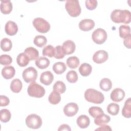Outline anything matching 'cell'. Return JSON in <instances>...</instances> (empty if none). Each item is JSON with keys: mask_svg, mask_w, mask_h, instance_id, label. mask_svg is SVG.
<instances>
[{"mask_svg": "<svg viewBox=\"0 0 131 131\" xmlns=\"http://www.w3.org/2000/svg\"><path fill=\"white\" fill-rule=\"evenodd\" d=\"M55 52V48L50 45L45 46L42 49V55L43 56H47L49 57H54Z\"/></svg>", "mask_w": 131, "mask_h": 131, "instance_id": "obj_32", "label": "cell"}, {"mask_svg": "<svg viewBox=\"0 0 131 131\" xmlns=\"http://www.w3.org/2000/svg\"><path fill=\"white\" fill-rule=\"evenodd\" d=\"M92 71V66L88 63H83L79 68V72L82 76H88L90 75Z\"/></svg>", "mask_w": 131, "mask_h": 131, "instance_id": "obj_25", "label": "cell"}, {"mask_svg": "<svg viewBox=\"0 0 131 131\" xmlns=\"http://www.w3.org/2000/svg\"><path fill=\"white\" fill-rule=\"evenodd\" d=\"M67 80L70 83H75L78 80V75L76 71L74 70L70 71L66 75Z\"/></svg>", "mask_w": 131, "mask_h": 131, "instance_id": "obj_38", "label": "cell"}, {"mask_svg": "<svg viewBox=\"0 0 131 131\" xmlns=\"http://www.w3.org/2000/svg\"><path fill=\"white\" fill-rule=\"evenodd\" d=\"M42 119L38 115L33 114L28 115L26 119L27 126L32 129H38L42 125Z\"/></svg>", "mask_w": 131, "mask_h": 131, "instance_id": "obj_6", "label": "cell"}, {"mask_svg": "<svg viewBox=\"0 0 131 131\" xmlns=\"http://www.w3.org/2000/svg\"><path fill=\"white\" fill-rule=\"evenodd\" d=\"M33 42L35 45L41 48L46 45L47 39L43 35H37L34 37Z\"/></svg>", "mask_w": 131, "mask_h": 131, "instance_id": "obj_33", "label": "cell"}, {"mask_svg": "<svg viewBox=\"0 0 131 131\" xmlns=\"http://www.w3.org/2000/svg\"><path fill=\"white\" fill-rule=\"evenodd\" d=\"M13 6L10 1H2L1 3V11L3 14H9L12 10Z\"/></svg>", "mask_w": 131, "mask_h": 131, "instance_id": "obj_19", "label": "cell"}, {"mask_svg": "<svg viewBox=\"0 0 131 131\" xmlns=\"http://www.w3.org/2000/svg\"><path fill=\"white\" fill-rule=\"evenodd\" d=\"M78 126L81 128H85L89 126L90 123V118L88 116L82 115L79 116L76 120Z\"/></svg>", "mask_w": 131, "mask_h": 131, "instance_id": "obj_17", "label": "cell"}, {"mask_svg": "<svg viewBox=\"0 0 131 131\" xmlns=\"http://www.w3.org/2000/svg\"><path fill=\"white\" fill-rule=\"evenodd\" d=\"M79 110L78 105L74 102L69 103L63 108L64 114L68 117H73L78 112Z\"/></svg>", "mask_w": 131, "mask_h": 131, "instance_id": "obj_10", "label": "cell"}, {"mask_svg": "<svg viewBox=\"0 0 131 131\" xmlns=\"http://www.w3.org/2000/svg\"><path fill=\"white\" fill-rule=\"evenodd\" d=\"M52 69L56 74H61L66 71L67 66L64 62H57L53 64Z\"/></svg>", "mask_w": 131, "mask_h": 131, "instance_id": "obj_26", "label": "cell"}, {"mask_svg": "<svg viewBox=\"0 0 131 131\" xmlns=\"http://www.w3.org/2000/svg\"><path fill=\"white\" fill-rule=\"evenodd\" d=\"M131 14L128 10L116 9L113 10L111 14L112 20L115 23H124L128 24L130 22Z\"/></svg>", "mask_w": 131, "mask_h": 131, "instance_id": "obj_1", "label": "cell"}, {"mask_svg": "<svg viewBox=\"0 0 131 131\" xmlns=\"http://www.w3.org/2000/svg\"><path fill=\"white\" fill-rule=\"evenodd\" d=\"M11 117L10 112L7 109H2L0 112V120L2 122L6 123L8 122Z\"/></svg>", "mask_w": 131, "mask_h": 131, "instance_id": "obj_35", "label": "cell"}, {"mask_svg": "<svg viewBox=\"0 0 131 131\" xmlns=\"http://www.w3.org/2000/svg\"><path fill=\"white\" fill-rule=\"evenodd\" d=\"M12 47V43L11 40L8 38H4L1 41V49L5 52L9 51Z\"/></svg>", "mask_w": 131, "mask_h": 131, "instance_id": "obj_30", "label": "cell"}, {"mask_svg": "<svg viewBox=\"0 0 131 131\" xmlns=\"http://www.w3.org/2000/svg\"><path fill=\"white\" fill-rule=\"evenodd\" d=\"M23 84L21 81L18 78H15L12 80L10 84L11 90L15 93H18L20 92L22 89Z\"/></svg>", "mask_w": 131, "mask_h": 131, "instance_id": "obj_24", "label": "cell"}, {"mask_svg": "<svg viewBox=\"0 0 131 131\" xmlns=\"http://www.w3.org/2000/svg\"><path fill=\"white\" fill-rule=\"evenodd\" d=\"M24 53L28 56L30 60H36L39 57L38 51L32 47L27 48L25 50Z\"/></svg>", "mask_w": 131, "mask_h": 131, "instance_id": "obj_18", "label": "cell"}, {"mask_svg": "<svg viewBox=\"0 0 131 131\" xmlns=\"http://www.w3.org/2000/svg\"><path fill=\"white\" fill-rule=\"evenodd\" d=\"M119 105L115 103H110L107 107V111L108 114L113 115H117L119 112Z\"/></svg>", "mask_w": 131, "mask_h": 131, "instance_id": "obj_34", "label": "cell"}, {"mask_svg": "<svg viewBox=\"0 0 131 131\" xmlns=\"http://www.w3.org/2000/svg\"><path fill=\"white\" fill-rule=\"evenodd\" d=\"M5 31L8 35H14L18 31V26L15 22L9 20L7 21L5 25Z\"/></svg>", "mask_w": 131, "mask_h": 131, "instance_id": "obj_13", "label": "cell"}, {"mask_svg": "<svg viewBox=\"0 0 131 131\" xmlns=\"http://www.w3.org/2000/svg\"><path fill=\"white\" fill-rule=\"evenodd\" d=\"M89 114L93 118H96L102 113H103V111L100 107L92 106L89 109Z\"/></svg>", "mask_w": 131, "mask_h": 131, "instance_id": "obj_37", "label": "cell"}, {"mask_svg": "<svg viewBox=\"0 0 131 131\" xmlns=\"http://www.w3.org/2000/svg\"><path fill=\"white\" fill-rule=\"evenodd\" d=\"M79 63V59L76 56H71L67 59V64L71 69L77 68Z\"/></svg>", "mask_w": 131, "mask_h": 131, "instance_id": "obj_31", "label": "cell"}, {"mask_svg": "<svg viewBox=\"0 0 131 131\" xmlns=\"http://www.w3.org/2000/svg\"><path fill=\"white\" fill-rule=\"evenodd\" d=\"M32 24L36 30L41 33H46L50 29V25L46 19L41 17H36L33 20Z\"/></svg>", "mask_w": 131, "mask_h": 131, "instance_id": "obj_5", "label": "cell"}, {"mask_svg": "<svg viewBox=\"0 0 131 131\" xmlns=\"http://www.w3.org/2000/svg\"><path fill=\"white\" fill-rule=\"evenodd\" d=\"M62 49L66 55H69L73 53L76 49V45L74 41L71 40H68L62 44Z\"/></svg>", "mask_w": 131, "mask_h": 131, "instance_id": "obj_15", "label": "cell"}, {"mask_svg": "<svg viewBox=\"0 0 131 131\" xmlns=\"http://www.w3.org/2000/svg\"><path fill=\"white\" fill-rule=\"evenodd\" d=\"M111 120L110 117L104 113H102L94 119L95 123L97 125H102L103 124H107Z\"/></svg>", "mask_w": 131, "mask_h": 131, "instance_id": "obj_21", "label": "cell"}, {"mask_svg": "<svg viewBox=\"0 0 131 131\" xmlns=\"http://www.w3.org/2000/svg\"><path fill=\"white\" fill-rule=\"evenodd\" d=\"M65 8L68 14L72 17H77L81 13V7L78 1L67 0Z\"/></svg>", "mask_w": 131, "mask_h": 131, "instance_id": "obj_3", "label": "cell"}, {"mask_svg": "<svg viewBox=\"0 0 131 131\" xmlns=\"http://www.w3.org/2000/svg\"><path fill=\"white\" fill-rule=\"evenodd\" d=\"M22 76L24 80L27 83L35 82L37 77V71L34 68L30 67L23 71Z\"/></svg>", "mask_w": 131, "mask_h": 131, "instance_id": "obj_8", "label": "cell"}, {"mask_svg": "<svg viewBox=\"0 0 131 131\" xmlns=\"http://www.w3.org/2000/svg\"><path fill=\"white\" fill-rule=\"evenodd\" d=\"M85 6L89 10L95 9L97 6V1L96 0H87L85 2Z\"/></svg>", "mask_w": 131, "mask_h": 131, "instance_id": "obj_41", "label": "cell"}, {"mask_svg": "<svg viewBox=\"0 0 131 131\" xmlns=\"http://www.w3.org/2000/svg\"><path fill=\"white\" fill-rule=\"evenodd\" d=\"M125 97V92L121 88H116L111 93L110 97L114 102H118L122 101Z\"/></svg>", "mask_w": 131, "mask_h": 131, "instance_id": "obj_11", "label": "cell"}, {"mask_svg": "<svg viewBox=\"0 0 131 131\" xmlns=\"http://www.w3.org/2000/svg\"><path fill=\"white\" fill-rule=\"evenodd\" d=\"M11 57L7 54H3L0 56V63L4 66H8L12 63Z\"/></svg>", "mask_w": 131, "mask_h": 131, "instance_id": "obj_39", "label": "cell"}, {"mask_svg": "<svg viewBox=\"0 0 131 131\" xmlns=\"http://www.w3.org/2000/svg\"><path fill=\"white\" fill-rule=\"evenodd\" d=\"M15 74V70L12 66H7L2 70V75L6 79H10L14 77Z\"/></svg>", "mask_w": 131, "mask_h": 131, "instance_id": "obj_16", "label": "cell"}, {"mask_svg": "<svg viewBox=\"0 0 131 131\" xmlns=\"http://www.w3.org/2000/svg\"><path fill=\"white\" fill-rule=\"evenodd\" d=\"M10 103V100L6 96L1 95L0 96V105L1 106H7Z\"/></svg>", "mask_w": 131, "mask_h": 131, "instance_id": "obj_42", "label": "cell"}, {"mask_svg": "<svg viewBox=\"0 0 131 131\" xmlns=\"http://www.w3.org/2000/svg\"><path fill=\"white\" fill-rule=\"evenodd\" d=\"M58 130H71V129L70 127L68 124H62L61 125L59 128L58 129Z\"/></svg>", "mask_w": 131, "mask_h": 131, "instance_id": "obj_45", "label": "cell"}, {"mask_svg": "<svg viewBox=\"0 0 131 131\" xmlns=\"http://www.w3.org/2000/svg\"><path fill=\"white\" fill-rule=\"evenodd\" d=\"M48 100L52 104H57L61 100V96L59 93L55 91H53L50 94Z\"/></svg>", "mask_w": 131, "mask_h": 131, "instance_id": "obj_27", "label": "cell"}, {"mask_svg": "<svg viewBox=\"0 0 131 131\" xmlns=\"http://www.w3.org/2000/svg\"><path fill=\"white\" fill-rule=\"evenodd\" d=\"M84 98L88 102L95 104H101L104 100L103 94L94 89H87L84 92Z\"/></svg>", "mask_w": 131, "mask_h": 131, "instance_id": "obj_2", "label": "cell"}, {"mask_svg": "<svg viewBox=\"0 0 131 131\" xmlns=\"http://www.w3.org/2000/svg\"><path fill=\"white\" fill-rule=\"evenodd\" d=\"M95 27V22L91 19H84L79 23V29L83 31L91 30Z\"/></svg>", "mask_w": 131, "mask_h": 131, "instance_id": "obj_12", "label": "cell"}, {"mask_svg": "<svg viewBox=\"0 0 131 131\" xmlns=\"http://www.w3.org/2000/svg\"><path fill=\"white\" fill-rule=\"evenodd\" d=\"M122 115L123 117L129 118L131 117V99L128 98L125 102L122 110Z\"/></svg>", "mask_w": 131, "mask_h": 131, "instance_id": "obj_22", "label": "cell"}, {"mask_svg": "<svg viewBox=\"0 0 131 131\" xmlns=\"http://www.w3.org/2000/svg\"><path fill=\"white\" fill-rule=\"evenodd\" d=\"M30 60V59L25 53H21L19 54L16 58L17 64L21 67L27 66L29 64Z\"/></svg>", "mask_w": 131, "mask_h": 131, "instance_id": "obj_20", "label": "cell"}, {"mask_svg": "<svg viewBox=\"0 0 131 131\" xmlns=\"http://www.w3.org/2000/svg\"><path fill=\"white\" fill-rule=\"evenodd\" d=\"M107 33L102 28H98L95 30L92 35V38L94 42L98 45L103 43L107 39Z\"/></svg>", "mask_w": 131, "mask_h": 131, "instance_id": "obj_7", "label": "cell"}, {"mask_svg": "<svg viewBox=\"0 0 131 131\" xmlns=\"http://www.w3.org/2000/svg\"><path fill=\"white\" fill-rule=\"evenodd\" d=\"M53 90L59 93H63L66 90L65 84L61 81H57L53 85Z\"/></svg>", "mask_w": 131, "mask_h": 131, "instance_id": "obj_36", "label": "cell"}, {"mask_svg": "<svg viewBox=\"0 0 131 131\" xmlns=\"http://www.w3.org/2000/svg\"><path fill=\"white\" fill-rule=\"evenodd\" d=\"M100 89L104 91H108L112 88V83L111 80L107 78H103L99 83Z\"/></svg>", "mask_w": 131, "mask_h": 131, "instance_id": "obj_28", "label": "cell"}, {"mask_svg": "<svg viewBox=\"0 0 131 131\" xmlns=\"http://www.w3.org/2000/svg\"><path fill=\"white\" fill-rule=\"evenodd\" d=\"M130 38H131V35L128 36L127 37L124 38L123 43L125 47H126L128 49L130 48Z\"/></svg>", "mask_w": 131, "mask_h": 131, "instance_id": "obj_43", "label": "cell"}, {"mask_svg": "<svg viewBox=\"0 0 131 131\" xmlns=\"http://www.w3.org/2000/svg\"><path fill=\"white\" fill-rule=\"evenodd\" d=\"M54 79L53 74L51 72L47 71L42 73L40 76V81L46 85L51 84Z\"/></svg>", "mask_w": 131, "mask_h": 131, "instance_id": "obj_14", "label": "cell"}, {"mask_svg": "<svg viewBox=\"0 0 131 131\" xmlns=\"http://www.w3.org/2000/svg\"><path fill=\"white\" fill-rule=\"evenodd\" d=\"M119 36L122 38H125L130 35V28L128 25H121L119 28Z\"/></svg>", "mask_w": 131, "mask_h": 131, "instance_id": "obj_29", "label": "cell"}, {"mask_svg": "<svg viewBox=\"0 0 131 131\" xmlns=\"http://www.w3.org/2000/svg\"><path fill=\"white\" fill-rule=\"evenodd\" d=\"M35 65L40 69H45L49 67L50 61L45 57H38L35 61Z\"/></svg>", "mask_w": 131, "mask_h": 131, "instance_id": "obj_23", "label": "cell"}, {"mask_svg": "<svg viewBox=\"0 0 131 131\" xmlns=\"http://www.w3.org/2000/svg\"><path fill=\"white\" fill-rule=\"evenodd\" d=\"M27 92L31 97L41 98L45 95L46 91L43 86L35 82H33L28 86Z\"/></svg>", "mask_w": 131, "mask_h": 131, "instance_id": "obj_4", "label": "cell"}, {"mask_svg": "<svg viewBox=\"0 0 131 131\" xmlns=\"http://www.w3.org/2000/svg\"><path fill=\"white\" fill-rule=\"evenodd\" d=\"M55 50H56V52H55V55L54 56V57L55 58L62 59L66 55L62 46H57L55 47Z\"/></svg>", "mask_w": 131, "mask_h": 131, "instance_id": "obj_40", "label": "cell"}, {"mask_svg": "<svg viewBox=\"0 0 131 131\" xmlns=\"http://www.w3.org/2000/svg\"><path fill=\"white\" fill-rule=\"evenodd\" d=\"M95 130H104V131L112 130V128L109 125L103 124V125H100V126L99 128L96 129Z\"/></svg>", "mask_w": 131, "mask_h": 131, "instance_id": "obj_44", "label": "cell"}, {"mask_svg": "<svg viewBox=\"0 0 131 131\" xmlns=\"http://www.w3.org/2000/svg\"><path fill=\"white\" fill-rule=\"evenodd\" d=\"M108 58V55L106 51L102 50L96 51L93 56V60L96 63L104 62Z\"/></svg>", "mask_w": 131, "mask_h": 131, "instance_id": "obj_9", "label": "cell"}]
</instances>
